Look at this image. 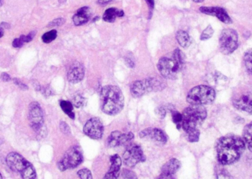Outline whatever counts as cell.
Here are the masks:
<instances>
[{"label": "cell", "mask_w": 252, "mask_h": 179, "mask_svg": "<svg viewBox=\"0 0 252 179\" xmlns=\"http://www.w3.org/2000/svg\"><path fill=\"white\" fill-rule=\"evenodd\" d=\"M246 147L244 140L239 136H224L219 139L216 145L218 161L222 165H232L239 160Z\"/></svg>", "instance_id": "1"}, {"label": "cell", "mask_w": 252, "mask_h": 179, "mask_svg": "<svg viewBox=\"0 0 252 179\" xmlns=\"http://www.w3.org/2000/svg\"><path fill=\"white\" fill-rule=\"evenodd\" d=\"M100 98L102 110L106 115L115 116L124 109V94L118 87L109 85L103 87L100 92Z\"/></svg>", "instance_id": "2"}, {"label": "cell", "mask_w": 252, "mask_h": 179, "mask_svg": "<svg viewBox=\"0 0 252 179\" xmlns=\"http://www.w3.org/2000/svg\"><path fill=\"white\" fill-rule=\"evenodd\" d=\"M185 57L179 49L173 52L171 57H162L158 60L157 68L160 75L168 80L177 78L179 72L182 71L185 64Z\"/></svg>", "instance_id": "3"}, {"label": "cell", "mask_w": 252, "mask_h": 179, "mask_svg": "<svg viewBox=\"0 0 252 179\" xmlns=\"http://www.w3.org/2000/svg\"><path fill=\"white\" fill-rule=\"evenodd\" d=\"M207 116V110L204 106L191 105L186 108L182 114V128L185 132L195 129L203 123Z\"/></svg>", "instance_id": "4"}, {"label": "cell", "mask_w": 252, "mask_h": 179, "mask_svg": "<svg viewBox=\"0 0 252 179\" xmlns=\"http://www.w3.org/2000/svg\"><path fill=\"white\" fill-rule=\"evenodd\" d=\"M7 166L14 172L19 173L22 179H36V172L34 167L19 153L12 152L6 158Z\"/></svg>", "instance_id": "5"}, {"label": "cell", "mask_w": 252, "mask_h": 179, "mask_svg": "<svg viewBox=\"0 0 252 179\" xmlns=\"http://www.w3.org/2000/svg\"><path fill=\"white\" fill-rule=\"evenodd\" d=\"M216 96V91L212 87L204 85L198 86L189 91L187 101L190 105L204 106L213 103Z\"/></svg>", "instance_id": "6"}, {"label": "cell", "mask_w": 252, "mask_h": 179, "mask_svg": "<svg viewBox=\"0 0 252 179\" xmlns=\"http://www.w3.org/2000/svg\"><path fill=\"white\" fill-rule=\"evenodd\" d=\"M165 87V84L157 78H151L142 81H135L130 88V92L135 98L141 97L152 91H158Z\"/></svg>", "instance_id": "7"}, {"label": "cell", "mask_w": 252, "mask_h": 179, "mask_svg": "<svg viewBox=\"0 0 252 179\" xmlns=\"http://www.w3.org/2000/svg\"><path fill=\"white\" fill-rule=\"evenodd\" d=\"M84 160L82 150L78 146L70 148L63 155L60 162L58 163V168L61 171L74 169L79 166Z\"/></svg>", "instance_id": "8"}, {"label": "cell", "mask_w": 252, "mask_h": 179, "mask_svg": "<svg viewBox=\"0 0 252 179\" xmlns=\"http://www.w3.org/2000/svg\"><path fill=\"white\" fill-rule=\"evenodd\" d=\"M219 46H220V52L223 54H232L238 49V32L231 28L222 30L219 38Z\"/></svg>", "instance_id": "9"}, {"label": "cell", "mask_w": 252, "mask_h": 179, "mask_svg": "<svg viewBox=\"0 0 252 179\" xmlns=\"http://www.w3.org/2000/svg\"><path fill=\"white\" fill-rule=\"evenodd\" d=\"M234 107L241 112L252 115V92L249 90H241L234 94Z\"/></svg>", "instance_id": "10"}, {"label": "cell", "mask_w": 252, "mask_h": 179, "mask_svg": "<svg viewBox=\"0 0 252 179\" xmlns=\"http://www.w3.org/2000/svg\"><path fill=\"white\" fill-rule=\"evenodd\" d=\"M145 161V156H144L143 151L140 146L137 145H130L127 146L124 154V162L126 166L132 168L136 166L138 163Z\"/></svg>", "instance_id": "11"}, {"label": "cell", "mask_w": 252, "mask_h": 179, "mask_svg": "<svg viewBox=\"0 0 252 179\" xmlns=\"http://www.w3.org/2000/svg\"><path fill=\"white\" fill-rule=\"evenodd\" d=\"M28 118L32 129L40 131L44 124V113L40 105L36 102H32L29 106Z\"/></svg>", "instance_id": "12"}, {"label": "cell", "mask_w": 252, "mask_h": 179, "mask_svg": "<svg viewBox=\"0 0 252 179\" xmlns=\"http://www.w3.org/2000/svg\"><path fill=\"white\" fill-rule=\"evenodd\" d=\"M84 132L87 137L93 140H100L104 132L103 122L99 118H91L84 125Z\"/></svg>", "instance_id": "13"}, {"label": "cell", "mask_w": 252, "mask_h": 179, "mask_svg": "<svg viewBox=\"0 0 252 179\" xmlns=\"http://www.w3.org/2000/svg\"><path fill=\"white\" fill-rule=\"evenodd\" d=\"M199 10L201 13H204V14L216 16V18H218L223 23L227 24V25L232 23V19L229 16L226 10L223 9V7H206V6H203V7H200Z\"/></svg>", "instance_id": "14"}, {"label": "cell", "mask_w": 252, "mask_h": 179, "mask_svg": "<svg viewBox=\"0 0 252 179\" xmlns=\"http://www.w3.org/2000/svg\"><path fill=\"white\" fill-rule=\"evenodd\" d=\"M133 137L134 136L131 132L123 134L121 131H113L108 138V144L111 148L125 146L127 143H130Z\"/></svg>", "instance_id": "15"}, {"label": "cell", "mask_w": 252, "mask_h": 179, "mask_svg": "<svg viewBox=\"0 0 252 179\" xmlns=\"http://www.w3.org/2000/svg\"><path fill=\"white\" fill-rule=\"evenodd\" d=\"M139 137L140 138L151 140L161 144H164L167 141L165 133L159 128H146L141 131Z\"/></svg>", "instance_id": "16"}, {"label": "cell", "mask_w": 252, "mask_h": 179, "mask_svg": "<svg viewBox=\"0 0 252 179\" xmlns=\"http://www.w3.org/2000/svg\"><path fill=\"white\" fill-rule=\"evenodd\" d=\"M85 75V68L81 63L76 62L71 66L68 71L67 79L71 84H78L84 79Z\"/></svg>", "instance_id": "17"}, {"label": "cell", "mask_w": 252, "mask_h": 179, "mask_svg": "<svg viewBox=\"0 0 252 179\" xmlns=\"http://www.w3.org/2000/svg\"><path fill=\"white\" fill-rule=\"evenodd\" d=\"M181 162L178 159H171L161 168L159 179H173V176L180 169Z\"/></svg>", "instance_id": "18"}, {"label": "cell", "mask_w": 252, "mask_h": 179, "mask_svg": "<svg viewBox=\"0 0 252 179\" xmlns=\"http://www.w3.org/2000/svg\"><path fill=\"white\" fill-rule=\"evenodd\" d=\"M111 166L104 179H116L120 177L122 160L118 155H114L110 159Z\"/></svg>", "instance_id": "19"}, {"label": "cell", "mask_w": 252, "mask_h": 179, "mask_svg": "<svg viewBox=\"0 0 252 179\" xmlns=\"http://www.w3.org/2000/svg\"><path fill=\"white\" fill-rule=\"evenodd\" d=\"M92 16V10L89 7H83L77 11L74 15L72 20L76 26L85 25L90 21Z\"/></svg>", "instance_id": "20"}, {"label": "cell", "mask_w": 252, "mask_h": 179, "mask_svg": "<svg viewBox=\"0 0 252 179\" xmlns=\"http://www.w3.org/2000/svg\"><path fill=\"white\" fill-rule=\"evenodd\" d=\"M124 16V12L123 10H118L115 7H111V8L107 9L105 11L104 14L103 16V20L105 22H112L116 20L117 17H122Z\"/></svg>", "instance_id": "21"}, {"label": "cell", "mask_w": 252, "mask_h": 179, "mask_svg": "<svg viewBox=\"0 0 252 179\" xmlns=\"http://www.w3.org/2000/svg\"><path fill=\"white\" fill-rule=\"evenodd\" d=\"M176 40L181 47L183 48H188L190 46L191 38L189 37V34L184 30L178 31L176 33Z\"/></svg>", "instance_id": "22"}, {"label": "cell", "mask_w": 252, "mask_h": 179, "mask_svg": "<svg viewBox=\"0 0 252 179\" xmlns=\"http://www.w3.org/2000/svg\"><path fill=\"white\" fill-rule=\"evenodd\" d=\"M243 140L249 150L252 152V121L246 125L243 132Z\"/></svg>", "instance_id": "23"}, {"label": "cell", "mask_w": 252, "mask_h": 179, "mask_svg": "<svg viewBox=\"0 0 252 179\" xmlns=\"http://www.w3.org/2000/svg\"><path fill=\"white\" fill-rule=\"evenodd\" d=\"M61 108L66 115H67L71 119H75V114L73 112V105L69 101L62 100L60 103Z\"/></svg>", "instance_id": "24"}, {"label": "cell", "mask_w": 252, "mask_h": 179, "mask_svg": "<svg viewBox=\"0 0 252 179\" xmlns=\"http://www.w3.org/2000/svg\"><path fill=\"white\" fill-rule=\"evenodd\" d=\"M244 62L247 72L252 75V49H250L244 53Z\"/></svg>", "instance_id": "25"}, {"label": "cell", "mask_w": 252, "mask_h": 179, "mask_svg": "<svg viewBox=\"0 0 252 179\" xmlns=\"http://www.w3.org/2000/svg\"><path fill=\"white\" fill-rule=\"evenodd\" d=\"M186 133L188 134V141L190 142V143H197L199 140L200 131L197 128L189 130V131H187Z\"/></svg>", "instance_id": "26"}, {"label": "cell", "mask_w": 252, "mask_h": 179, "mask_svg": "<svg viewBox=\"0 0 252 179\" xmlns=\"http://www.w3.org/2000/svg\"><path fill=\"white\" fill-rule=\"evenodd\" d=\"M56 37H57V31L56 30H53L49 31L43 35L42 41L46 44H48V43L54 41Z\"/></svg>", "instance_id": "27"}, {"label": "cell", "mask_w": 252, "mask_h": 179, "mask_svg": "<svg viewBox=\"0 0 252 179\" xmlns=\"http://www.w3.org/2000/svg\"><path fill=\"white\" fill-rule=\"evenodd\" d=\"M213 33H214V30H213V27L211 25H208L207 28L201 33V41H206V40L210 39L213 36Z\"/></svg>", "instance_id": "28"}, {"label": "cell", "mask_w": 252, "mask_h": 179, "mask_svg": "<svg viewBox=\"0 0 252 179\" xmlns=\"http://www.w3.org/2000/svg\"><path fill=\"white\" fill-rule=\"evenodd\" d=\"M172 117H173V121L175 124L177 125L178 129L182 127V115L178 112L177 111H173L172 112Z\"/></svg>", "instance_id": "29"}, {"label": "cell", "mask_w": 252, "mask_h": 179, "mask_svg": "<svg viewBox=\"0 0 252 179\" xmlns=\"http://www.w3.org/2000/svg\"><path fill=\"white\" fill-rule=\"evenodd\" d=\"M25 43H28L27 42L26 35H21L19 38H16L13 41V46L16 48H19V47H22Z\"/></svg>", "instance_id": "30"}, {"label": "cell", "mask_w": 252, "mask_h": 179, "mask_svg": "<svg viewBox=\"0 0 252 179\" xmlns=\"http://www.w3.org/2000/svg\"><path fill=\"white\" fill-rule=\"evenodd\" d=\"M78 176L82 179H93L91 171L88 169L80 170L78 172Z\"/></svg>", "instance_id": "31"}, {"label": "cell", "mask_w": 252, "mask_h": 179, "mask_svg": "<svg viewBox=\"0 0 252 179\" xmlns=\"http://www.w3.org/2000/svg\"><path fill=\"white\" fill-rule=\"evenodd\" d=\"M86 104V99L83 97L81 95H77L76 97L74 98V105L76 106L77 108H81L83 106H85Z\"/></svg>", "instance_id": "32"}, {"label": "cell", "mask_w": 252, "mask_h": 179, "mask_svg": "<svg viewBox=\"0 0 252 179\" xmlns=\"http://www.w3.org/2000/svg\"><path fill=\"white\" fill-rule=\"evenodd\" d=\"M122 178L124 179H136V174L132 172V171H128V170H124L123 171L122 174Z\"/></svg>", "instance_id": "33"}, {"label": "cell", "mask_w": 252, "mask_h": 179, "mask_svg": "<svg viewBox=\"0 0 252 179\" xmlns=\"http://www.w3.org/2000/svg\"><path fill=\"white\" fill-rule=\"evenodd\" d=\"M64 22L65 20L63 18H59V19H55L53 22H50V23L49 24L48 27L49 28H53V27L61 26V25H63Z\"/></svg>", "instance_id": "34"}, {"label": "cell", "mask_w": 252, "mask_h": 179, "mask_svg": "<svg viewBox=\"0 0 252 179\" xmlns=\"http://www.w3.org/2000/svg\"><path fill=\"white\" fill-rule=\"evenodd\" d=\"M60 128L61 131L63 133V134H70V128H69V125L66 123L65 122H62L60 124Z\"/></svg>", "instance_id": "35"}, {"label": "cell", "mask_w": 252, "mask_h": 179, "mask_svg": "<svg viewBox=\"0 0 252 179\" xmlns=\"http://www.w3.org/2000/svg\"><path fill=\"white\" fill-rule=\"evenodd\" d=\"M218 179H229L231 178L230 175L226 172V170L221 169L219 171L217 174Z\"/></svg>", "instance_id": "36"}, {"label": "cell", "mask_w": 252, "mask_h": 179, "mask_svg": "<svg viewBox=\"0 0 252 179\" xmlns=\"http://www.w3.org/2000/svg\"><path fill=\"white\" fill-rule=\"evenodd\" d=\"M13 81H14V84H16V86H18L21 90H28V87H27L25 84H24L23 83L21 82L19 80L16 79V78H15V79H13Z\"/></svg>", "instance_id": "37"}, {"label": "cell", "mask_w": 252, "mask_h": 179, "mask_svg": "<svg viewBox=\"0 0 252 179\" xmlns=\"http://www.w3.org/2000/svg\"><path fill=\"white\" fill-rule=\"evenodd\" d=\"M157 115H158L160 118H164L165 117L166 112L162 108H158L157 110Z\"/></svg>", "instance_id": "38"}, {"label": "cell", "mask_w": 252, "mask_h": 179, "mask_svg": "<svg viewBox=\"0 0 252 179\" xmlns=\"http://www.w3.org/2000/svg\"><path fill=\"white\" fill-rule=\"evenodd\" d=\"M1 79L4 82H8V81L11 80V78H10V75H9L8 74L2 73L1 75Z\"/></svg>", "instance_id": "39"}, {"label": "cell", "mask_w": 252, "mask_h": 179, "mask_svg": "<svg viewBox=\"0 0 252 179\" xmlns=\"http://www.w3.org/2000/svg\"><path fill=\"white\" fill-rule=\"evenodd\" d=\"M146 1L148 5L149 6L150 8L154 9V5H155V2H154V0H145Z\"/></svg>", "instance_id": "40"}, {"label": "cell", "mask_w": 252, "mask_h": 179, "mask_svg": "<svg viewBox=\"0 0 252 179\" xmlns=\"http://www.w3.org/2000/svg\"><path fill=\"white\" fill-rule=\"evenodd\" d=\"M112 1V0H97V2L100 4H106Z\"/></svg>", "instance_id": "41"}, {"label": "cell", "mask_w": 252, "mask_h": 179, "mask_svg": "<svg viewBox=\"0 0 252 179\" xmlns=\"http://www.w3.org/2000/svg\"><path fill=\"white\" fill-rule=\"evenodd\" d=\"M4 32V28L3 27L0 26V38L3 36Z\"/></svg>", "instance_id": "42"}, {"label": "cell", "mask_w": 252, "mask_h": 179, "mask_svg": "<svg viewBox=\"0 0 252 179\" xmlns=\"http://www.w3.org/2000/svg\"><path fill=\"white\" fill-rule=\"evenodd\" d=\"M192 1H193L194 2L200 3L202 2V1H204V0H192Z\"/></svg>", "instance_id": "43"}, {"label": "cell", "mask_w": 252, "mask_h": 179, "mask_svg": "<svg viewBox=\"0 0 252 179\" xmlns=\"http://www.w3.org/2000/svg\"><path fill=\"white\" fill-rule=\"evenodd\" d=\"M2 179V177H1V174H0V179Z\"/></svg>", "instance_id": "44"}]
</instances>
